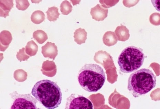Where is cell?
Listing matches in <instances>:
<instances>
[{
	"mask_svg": "<svg viewBox=\"0 0 160 109\" xmlns=\"http://www.w3.org/2000/svg\"><path fill=\"white\" fill-rule=\"evenodd\" d=\"M32 94L48 109H54L61 104L62 94L56 83L48 80L39 81L33 87Z\"/></svg>",
	"mask_w": 160,
	"mask_h": 109,
	"instance_id": "obj_1",
	"label": "cell"
},
{
	"mask_svg": "<svg viewBox=\"0 0 160 109\" xmlns=\"http://www.w3.org/2000/svg\"><path fill=\"white\" fill-rule=\"evenodd\" d=\"M78 80L84 90L95 92L100 90L104 85L106 76L101 66L94 64H86L79 72Z\"/></svg>",
	"mask_w": 160,
	"mask_h": 109,
	"instance_id": "obj_2",
	"label": "cell"
},
{
	"mask_svg": "<svg viewBox=\"0 0 160 109\" xmlns=\"http://www.w3.org/2000/svg\"><path fill=\"white\" fill-rule=\"evenodd\" d=\"M156 82V77L152 71L142 69L130 75L128 88L133 97H138L155 88Z\"/></svg>",
	"mask_w": 160,
	"mask_h": 109,
	"instance_id": "obj_3",
	"label": "cell"
},
{
	"mask_svg": "<svg viewBox=\"0 0 160 109\" xmlns=\"http://www.w3.org/2000/svg\"><path fill=\"white\" fill-rule=\"evenodd\" d=\"M145 59V55L141 48L133 46L125 48L118 59L120 71L130 73L138 70L142 66Z\"/></svg>",
	"mask_w": 160,
	"mask_h": 109,
	"instance_id": "obj_4",
	"label": "cell"
},
{
	"mask_svg": "<svg viewBox=\"0 0 160 109\" xmlns=\"http://www.w3.org/2000/svg\"><path fill=\"white\" fill-rule=\"evenodd\" d=\"M10 96L12 100L10 109H41L37 106L38 100L31 94H20L14 91Z\"/></svg>",
	"mask_w": 160,
	"mask_h": 109,
	"instance_id": "obj_5",
	"label": "cell"
},
{
	"mask_svg": "<svg viewBox=\"0 0 160 109\" xmlns=\"http://www.w3.org/2000/svg\"><path fill=\"white\" fill-rule=\"evenodd\" d=\"M92 102L83 96L72 94L67 99L65 109H93Z\"/></svg>",
	"mask_w": 160,
	"mask_h": 109,
	"instance_id": "obj_6",
	"label": "cell"
},
{
	"mask_svg": "<svg viewBox=\"0 0 160 109\" xmlns=\"http://www.w3.org/2000/svg\"><path fill=\"white\" fill-rule=\"evenodd\" d=\"M108 10L99 4H98L91 9V14L92 18L96 21H102L107 17Z\"/></svg>",
	"mask_w": 160,
	"mask_h": 109,
	"instance_id": "obj_7",
	"label": "cell"
},
{
	"mask_svg": "<svg viewBox=\"0 0 160 109\" xmlns=\"http://www.w3.org/2000/svg\"><path fill=\"white\" fill-rule=\"evenodd\" d=\"M42 53L45 58L48 57L53 59V60L58 54V47L55 43L48 42L46 44L42 46Z\"/></svg>",
	"mask_w": 160,
	"mask_h": 109,
	"instance_id": "obj_8",
	"label": "cell"
},
{
	"mask_svg": "<svg viewBox=\"0 0 160 109\" xmlns=\"http://www.w3.org/2000/svg\"><path fill=\"white\" fill-rule=\"evenodd\" d=\"M12 37L11 33L8 31H3L0 34V44L1 51H4L11 43Z\"/></svg>",
	"mask_w": 160,
	"mask_h": 109,
	"instance_id": "obj_9",
	"label": "cell"
},
{
	"mask_svg": "<svg viewBox=\"0 0 160 109\" xmlns=\"http://www.w3.org/2000/svg\"><path fill=\"white\" fill-rule=\"evenodd\" d=\"M14 6L12 0H1L0 1V16L6 18L9 16V12Z\"/></svg>",
	"mask_w": 160,
	"mask_h": 109,
	"instance_id": "obj_10",
	"label": "cell"
},
{
	"mask_svg": "<svg viewBox=\"0 0 160 109\" xmlns=\"http://www.w3.org/2000/svg\"><path fill=\"white\" fill-rule=\"evenodd\" d=\"M41 71L43 74L48 77H52L56 74V65L53 61H46L43 63Z\"/></svg>",
	"mask_w": 160,
	"mask_h": 109,
	"instance_id": "obj_11",
	"label": "cell"
},
{
	"mask_svg": "<svg viewBox=\"0 0 160 109\" xmlns=\"http://www.w3.org/2000/svg\"><path fill=\"white\" fill-rule=\"evenodd\" d=\"M104 44L108 46H111L115 45L118 41L115 33L114 32L109 31L106 32L102 38Z\"/></svg>",
	"mask_w": 160,
	"mask_h": 109,
	"instance_id": "obj_12",
	"label": "cell"
},
{
	"mask_svg": "<svg viewBox=\"0 0 160 109\" xmlns=\"http://www.w3.org/2000/svg\"><path fill=\"white\" fill-rule=\"evenodd\" d=\"M88 33L84 29L79 28L74 33V41L78 45L85 43L87 39Z\"/></svg>",
	"mask_w": 160,
	"mask_h": 109,
	"instance_id": "obj_13",
	"label": "cell"
},
{
	"mask_svg": "<svg viewBox=\"0 0 160 109\" xmlns=\"http://www.w3.org/2000/svg\"><path fill=\"white\" fill-rule=\"evenodd\" d=\"M115 34L117 36L119 41H124L129 38V31L125 26H121L117 27Z\"/></svg>",
	"mask_w": 160,
	"mask_h": 109,
	"instance_id": "obj_14",
	"label": "cell"
},
{
	"mask_svg": "<svg viewBox=\"0 0 160 109\" xmlns=\"http://www.w3.org/2000/svg\"><path fill=\"white\" fill-rule=\"evenodd\" d=\"M33 37L40 44L44 43L48 39L46 33L41 30H38L34 31L33 34Z\"/></svg>",
	"mask_w": 160,
	"mask_h": 109,
	"instance_id": "obj_15",
	"label": "cell"
},
{
	"mask_svg": "<svg viewBox=\"0 0 160 109\" xmlns=\"http://www.w3.org/2000/svg\"><path fill=\"white\" fill-rule=\"evenodd\" d=\"M45 16L44 13L41 11H36L32 13L31 16L32 21L38 25L41 24L45 21Z\"/></svg>",
	"mask_w": 160,
	"mask_h": 109,
	"instance_id": "obj_16",
	"label": "cell"
},
{
	"mask_svg": "<svg viewBox=\"0 0 160 109\" xmlns=\"http://www.w3.org/2000/svg\"><path fill=\"white\" fill-rule=\"evenodd\" d=\"M47 18L50 21H55L59 18L60 14L58 12V9L55 6L48 8L46 12Z\"/></svg>",
	"mask_w": 160,
	"mask_h": 109,
	"instance_id": "obj_17",
	"label": "cell"
},
{
	"mask_svg": "<svg viewBox=\"0 0 160 109\" xmlns=\"http://www.w3.org/2000/svg\"><path fill=\"white\" fill-rule=\"evenodd\" d=\"M38 45L33 40L28 42L26 46V53L31 56L35 55L38 52Z\"/></svg>",
	"mask_w": 160,
	"mask_h": 109,
	"instance_id": "obj_18",
	"label": "cell"
},
{
	"mask_svg": "<svg viewBox=\"0 0 160 109\" xmlns=\"http://www.w3.org/2000/svg\"><path fill=\"white\" fill-rule=\"evenodd\" d=\"M60 7L62 15H68L72 11V7L68 1H63Z\"/></svg>",
	"mask_w": 160,
	"mask_h": 109,
	"instance_id": "obj_19",
	"label": "cell"
},
{
	"mask_svg": "<svg viewBox=\"0 0 160 109\" xmlns=\"http://www.w3.org/2000/svg\"><path fill=\"white\" fill-rule=\"evenodd\" d=\"M16 7L19 10L24 11L27 9L29 5L28 0H17L16 1Z\"/></svg>",
	"mask_w": 160,
	"mask_h": 109,
	"instance_id": "obj_20",
	"label": "cell"
},
{
	"mask_svg": "<svg viewBox=\"0 0 160 109\" xmlns=\"http://www.w3.org/2000/svg\"><path fill=\"white\" fill-rule=\"evenodd\" d=\"M27 76V73L22 69L17 70L14 72V77L16 80H24L25 78L26 79Z\"/></svg>",
	"mask_w": 160,
	"mask_h": 109,
	"instance_id": "obj_21",
	"label": "cell"
},
{
	"mask_svg": "<svg viewBox=\"0 0 160 109\" xmlns=\"http://www.w3.org/2000/svg\"><path fill=\"white\" fill-rule=\"evenodd\" d=\"M25 49L24 48H22V49H20L19 51L17 52L18 54L16 55L17 58L21 62L22 61L27 60L29 58V56L25 54Z\"/></svg>",
	"mask_w": 160,
	"mask_h": 109,
	"instance_id": "obj_22",
	"label": "cell"
},
{
	"mask_svg": "<svg viewBox=\"0 0 160 109\" xmlns=\"http://www.w3.org/2000/svg\"><path fill=\"white\" fill-rule=\"evenodd\" d=\"M151 2L156 10L160 12V0H152Z\"/></svg>",
	"mask_w": 160,
	"mask_h": 109,
	"instance_id": "obj_23",
	"label": "cell"
}]
</instances>
